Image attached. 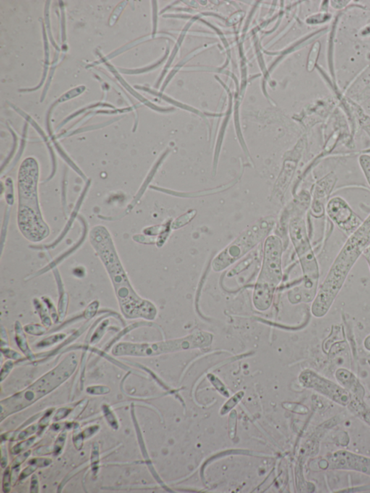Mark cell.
Masks as SVG:
<instances>
[{"label":"cell","instance_id":"5","mask_svg":"<svg viewBox=\"0 0 370 493\" xmlns=\"http://www.w3.org/2000/svg\"><path fill=\"white\" fill-rule=\"evenodd\" d=\"M282 253L281 239L275 235L268 237L265 241L261 273L253 292V305L259 311H266L271 306L275 290L282 280Z\"/></svg>","mask_w":370,"mask_h":493},{"label":"cell","instance_id":"8","mask_svg":"<svg viewBox=\"0 0 370 493\" xmlns=\"http://www.w3.org/2000/svg\"><path fill=\"white\" fill-rule=\"evenodd\" d=\"M326 212L331 221L348 237L363 223V220L357 216L347 200L340 196L329 199Z\"/></svg>","mask_w":370,"mask_h":493},{"label":"cell","instance_id":"14","mask_svg":"<svg viewBox=\"0 0 370 493\" xmlns=\"http://www.w3.org/2000/svg\"><path fill=\"white\" fill-rule=\"evenodd\" d=\"M364 346H365V349L367 350L370 351V335L368 336V337L365 339V342H364Z\"/></svg>","mask_w":370,"mask_h":493},{"label":"cell","instance_id":"10","mask_svg":"<svg viewBox=\"0 0 370 493\" xmlns=\"http://www.w3.org/2000/svg\"><path fill=\"white\" fill-rule=\"evenodd\" d=\"M336 468H352L370 474V460L349 453H338L331 461Z\"/></svg>","mask_w":370,"mask_h":493},{"label":"cell","instance_id":"3","mask_svg":"<svg viewBox=\"0 0 370 493\" xmlns=\"http://www.w3.org/2000/svg\"><path fill=\"white\" fill-rule=\"evenodd\" d=\"M38 167L33 158H27L21 164L19 172L18 225L27 240L40 242L49 234L47 224L42 219L37 199Z\"/></svg>","mask_w":370,"mask_h":493},{"label":"cell","instance_id":"11","mask_svg":"<svg viewBox=\"0 0 370 493\" xmlns=\"http://www.w3.org/2000/svg\"><path fill=\"white\" fill-rule=\"evenodd\" d=\"M194 211H191V212L187 213V214L183 215V216L179 217L177 221L174 222L173 224V228L174 229H178L180 228L181 226L185 225L186 224L189 222V221H191L192 218L194 217Z\"/></svg>","mask_w":370,"mask_h":493},{"label":"cell","instance_id":"13","mask_svg":"<svg viewBox=\"0 0 370 493\" xmlns=\"http://www.w3.org/2000/svg\"><path fill=\"white\" fill-rule=\"evenodd\" d=\"M363 256L365 258V260H366L370 271V244L368 247H367V248L365 249V251H364L363 254Z\"/></svg>","mask_w":370,"mask_h":493},{"label":"cell","instance_id":"4","mask_svg":"<svg viewBox=\"0 0 370 493\" xmlns=\"http://www.w3.org/2000/svg\"><path fill=\"white\" fill-rule=\"evenodd\" d=\"M289 234L300 260L304 278L302 285L289 292V301L292 304L313 302L318 293L320 269L303 218L297 216L291 220Z\"/></svg>","mask_w":370,"mask_h":493},{"label":"cell","instance_id":"2","mask_svg":"<svg viewBox=\"0 0 370 493\" xmlns=\"http://www.w3.org/2000/svg\"><path fill=\"white\" fill-rule=\"evenodd\" d=\"M370 244V213L361 226L349 236L333 262L324 281L318 287L312 303L311 313L321 318L329 313L343 288L346 280L357 260Z\"/></svg>","mask_w":370,"mask_h":493},{"label":"cell","instance_id":"7","mask_svg":"<svg viewBox=\"0 0 370 493\" xmlns=\"http://www.w3.org/2000/svg\"><path fill=\"white\" fill-rule=\"evenodd\" d=\"M211 342V336L205 333L199 332L189 337L174 342L159 343L154 344H120L115 347L113 353L115 355H134V356H152L165 352L193 348L208 345Z\"/></svg>","mask_w":370,"mask_h":493},{"label":"cell","instance_id":"6","mask_svg":"<svg viewBox=\"0 0 370 493\" xmlns=\"http://www.w3.org/2000/svg\"><path fill=\"white\" fill-rule=\"evenodd\" d=\"M274 224V220L271 218L262 219L242 232L214 258L212 263L213 271H224L240 259L268 235Z\"/></svg>","mask_w":370,"mask_h":493},{"label":"cell","instance_id":"9","mask_svg":"<svg viewBox=\"0 0 370 493\" xmlns=\"http://www.w3.org/2000/svg\"><path fill=\"white\" fill-rule=\"evenodd\" d=\"M302 382L309 387L313 388L317 391L329 396L340 404H346L350 399L347 391L338 386L329 380L318 376L314 372L305 371L301 376Z\"/></svg>","mask_w":370,"mask_h":493},{"label":"cell","instance_id":"12","mask_svg":"<svg viewBox=\"0 0 370 493\" xmlns=\"http://www.w3.org/2000/svg\"><path fill=\"white\" fill-rule=\"evenodd\" d=\"M33 441H34V438H33V439H30V441H27V442L23 443V446H22V445H19L18 446H16V447L14 448L13 449V450L14 451V453H18L21 452V451H22V449H25V448L27 447V446H30V444H32V443H33Z\"/></svg>","mask_w":370,"mask_h":493},{"label":"cell","instance_id":"1","mask_svg":"<svg viewBox=\"0 0 370 493\" xmlns=\"http://www.w3.org/2000/svg\"><path fill=\"white\" fill-rule=\"evenodd\" d=\"M90 239L107 271L124 316L128 319H155L157 309L149 300L137 295L132 287L108 231L103 226H96L90 232Z\"/></svg>","mask_w":370,"mask_h":493}]
</instances>
